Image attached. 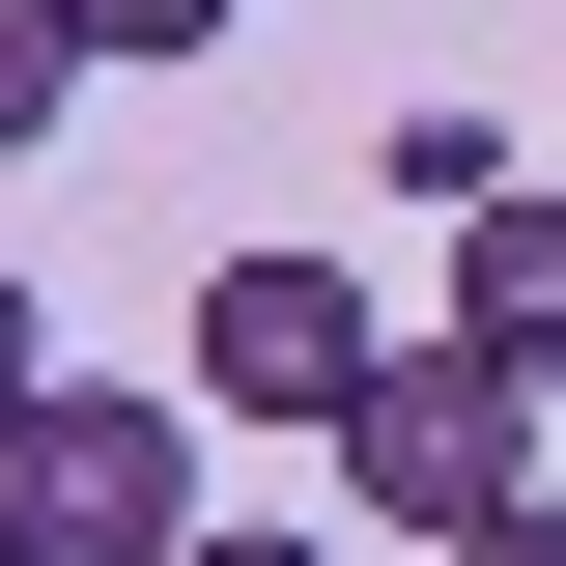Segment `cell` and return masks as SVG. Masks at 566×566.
<instances>
[{"instance_id": "1", "label": "cell", "mask_w": 566, "mask_h": 566, "mask_svg": "<svg viewBox=\"0 0 566 566\" xmlns=\"http://www.w3.org/2000/svg\"><path fill=\"white\" fill-rule=\"evenodd\" d=\"M199 538V368L114 397V368H29L0 397V566H170Z\"/></svg>"}, {"instance_id": "9", "label": "cell", "mask_w": 566, "mask_h": 566, "mask_svg": "<svg viewBox=\"0 0 566 566\" xmlns=\"http://www.w3.org/2000/svg\"><path fill=\"white\" fill-rule=\"evenodd\" d=\"M29 368H57V312H29V255H0V397H29Z\"/></svg>"}, {"instance_id": "6", "label": "cell", "mask_w": 566, "mask_h": 566, "mask_svg": "<svg viewBox=\"0 0 566 566\" xmlns=\"http://www.w3.org/2000/svg\"><path fill=\"white\" fill-rule=\"evenodd\" d=\"M255 0H85V57H227Z\"/></svg>"}, {"instance_id": "3", "label": "cell", "mask_w": 566, "mask_h": 566, "mask_svg": "<svg viewBox=\"0 0 566 566\" xmlns=\"http://www.w3.org/2000/svg\"><path fill=\"white\" fill-rule=\"evenodd\" d=\"M368 368H397V340H368V283H340V255H283V227H255V255H199V424L340 453V397H368Z\"/></svg>"}, {"instance_id": "8", "label": "cell", "mask_w": 566, "mask_h": 566, "mask_svg": "<svg viewBox=\"0 0 566 566\" xmlns=\"http://www.w3.org/2000/svg\"><path fill=\"white\" fill-rule=\"evenodd\" d=\"M170 566H340V538H255V510H199V538H170Z\"/></svg>"}, {"instance_id": "4", "label": "cell", "mask_w": 566, "mask_h": 566, "mask_svg": "<svg viewBox=\"0 0 566 566\" xmlns=\"http://www.w3.org/2000/svg\"><path fill=\"white\" fill-rule=\"evenodd\" d=\"M453 340H510L566 397V199H482V227H453Z\"/></svg>"}, {"instance_id": "2", "label": "cell", "mask_w": 566, "mask_h": 566, "mask_svg": "<svg viewBox=\"0 0 566 566\" xmlns=\"http://www.w3.org/2000/svg\"><path fill=\"white\" fill-rule=\"evenodd\" d=\"M538 368H510V340H397V368H368V397H340V510H368V538H482V510L510 482H538Z\"/></svg>"}, {"instance_id": "7", "label": "cell", "mask_w": 566, "mask_h": 566, "mask_svg": "<svg viewBox=\"0 0 566 566\" xmlns=\"http://www.w3.org/2000/svg\"><path fill=\"white\" fill-rule=\"evenodd\" d=\"M453 566H566V482H510V510H482V538H453Z\"/></svg>"}, {"instance_id": "5", "label": "cell", "mask_w": 566, "mask_h": 566, "mask_svg": "<svg viewBox=\"0 0 566 566\" xmlns=\"http://www.w3.org/2000/svg\"><path fill=\"white\" fill-rule=\"evenodd\" d=\"M85 85H114V57H85V0H0V170H29V142H57Z\"/></svg>"}]
</instances>
